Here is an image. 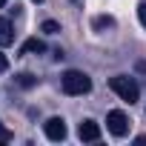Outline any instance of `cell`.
<instances>
[{
	"mask_svg": "<svg viewBox=\"0 0 146 146\" xmlns=\"http://www.w3.org/2000/svg\"><path fill=\"white\" fill-rule=\"evenodd\" d=\"M109 89H112L120 100H126V103H135V100L140 98V86H137L132 78H126V75H115V78H109Z\"/></svg>",
	"mask_w": 146,
	"mask_h": 146,
	"instance_id": "6da1fadb",
	"label": "cell"
},
{
	"mask_svg": "<svg viewBox=\"0 0 146 146\" xmlns=\"http://www.w3.org/2000/svg\"><path fill=\"white\" fill-rule=\"evenodd\" d=\"M63 92L66 95H86V92H92V80L83 75V72L69 69L63 75Z\"/></svg>",
	"mask_w": 146,
	"mask_h": 146,
	"instance_id": "7a4b0ae2",
	"label": "cell"
},
{
	"mask_svg": "<svg viewBox=\"0 0 146 146\" xmlns=\"http://www.w3.org/2000/svg\"><path fill=\"white\" fill-rule=\"evenodd\" d=\"M106 129H109L115 137H123V135L129 132V117H126V112L112 109V112L106 115Z\"/></svg>",
	"mask_w": 146,
	"mask_h": 146,
	"instance_id": "3957f363",
	"label": "cell"
},
{
	"mask_svg": "<svg viewBox=\"0 0 146 146\" xmlns=\"http://www.w3.org/2000/svg\"><path fill=\"white\" fill-rule=\"evenodd\" d=\"M43 132H46L49 140H63L66 137V120L63 117H49L43 123Z\"/></svg>",
	"mask_w": 146,
	"mask_h": 146,
	"instance_id": "277c9868",
	"label": "cell"
},
{
	"mask_svg": "<svg viewBox=\"0 0 146 146\" xmlns=\"http://www.w3.org/2000/svg\"><path fill=\"white\" fill-rule=\"evenodd\" d=\"M78 137H80V140H98V137H100V126H98L95 120H83V123L78 126Z\"/></svg>",
	"mask_w": 146,
	"mask_h": 146,
	"instance_id": "5b68a950",
	"label": "cell"
},
{
	"mask_svg": "<svg viewBox=\"0 0 146 146\" xmlns=\"http://www.w3.org/2000/svg\"><path fill=\"white\" fill-rule=\"evenodd\" d=\"M15 40V29H12V23L6 20V17H0V46H9Z\"/></svg>",
	"mask_w": 146,
	"mask_h": 146,
	"instance_id": "8992f818",
	"label": "cell"
},
{
	"mask_svg": "<svg viewBox=\"0 0 146 146\" xmlns=\"http://www.w3.org/2000/svg\"><path fill=\"white\" fill-rule=\"evenodd\" d=\"M32 52H46V43L43 40H37V37H32V40H26L23 46H20V54H32Z\"/></svg>",
	"mask_w": 146,
	"mask_h": 146,
	"instance_id": "52a82bcc",
	"label": "cell"
},
{
	"mask_svg": "<svg viewBox=\"0 0 146 146\" xmlns=\"http://www.w3.org/2000/svg\"><path fill=\"white\" fill-rule=\"evenodd\" d=\"M115 26V17L112 15H98L95 20H92V29L95 32H103V29H112Z\"/></svg>",
	"mask_w": 146,
	"mask_h": 146,
	"instance_id": "ba28073f",
	"label": "cell"
},
{
	"mask_svg": "<svg viewBox=\"0 0 146 146\" xmlns=\"http://www.w3.org/2000/svg\"><path fill=\"white\" fill-rule=\"evenodd\" d=\"M15 83H17V86H23V89H32V86H37V78H35V75H29V72H20V75L15 78Z\"/></svg>",
	"mask_w": 146,
	"mask_h": 146,
	"instance_id": "9c48e42d",
	"label": "cell"
},
{
	"mask_svg": "<svg viewBox=\"0 0 146 146\" xmlns=\"http://www.w3.org/2000/svg\"><path fill=\"white\" fill-rule=\"evenodd\" d=\"M40 29H43L46 35H57V32H60V23H54V20H46Z\"/></svg>",
	"mask_w": 146,
	"mask_h": 146,
	"instance_id": "30bf717a",
	"label": "cell"
},
{
	"mask_svg": "<svg viewBox=\"0 0 146 146\" xmlns=\"http://www.w3.org/2000/svg\"><path fill=\"white\" fill-rule=\"evenodd\" d=\"M137 17H140V23H143V29H146V3L137 6Z\"/></svg>",
	"mask_w": 146,
	"mask_h": 146,
	"instance_id": "8fae6325",
	"label": "cell"
},
{
	"mask_svg": "<svg viewBox=\"0 0 146 146\" xmlns=\"http://www.w3.org/2000/svg\"><path fill=\"white\" fill-rule=\"evenodd\" d=\"M6 69H9V57L0 52V72H6Z\"/></svg>",
	"mask_w": 146,
	"mask_h": 146,
	"instance_id": "7c38bea8",
	"label": "cell"
},
{
	"mask_svg": "<svg viewBox=\"0 0 146 146\" xmlns=\"http://www.w3.org/2000/svg\"><path fill=\"white\" fill-rule=\"evenodd\" d=\"M12 135H9V129H3V123H0V140H9Z\"/></svg>",
	"mask_w": 146,
	"mask_h": 146,
	"instance_id": "4fadbf2b",
	"label": "cell"
},
{
	"mask_svg": "<svg viewBox=\"0 0 146 146\" xmlns=\"http://www.w3.org/2000/svg\"><path fill=\"white\" fill-rule=\"evenodd\" d=\"M32 3H43V0H32Z\"/></svg>",
	"mask_w": 146,
	"mask_h": 146,
	"instance_id": "5bb4252c",
	"label": "cell"
},
{
	"mask_svg": "<svg viewBox=\"0 0 146 146\" xmlns=\"http://www.w3.org/2000/svg\"><path fill=\"white\" fill-rule=\"evenodd\" d=\"M3 3H6V0H0V6H3Z\"/></svg>",
	"mask_w": 146,
	"mask_h": 146,
	"instance_id": "9a60e30c",
	"label": "cell"
}]
</instances>
